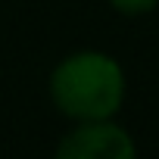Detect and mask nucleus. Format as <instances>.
Returning <instances> with one entry per match:
<instances>
[{"instance_id": "obj_3", "label": "nucleus", "mask_w": 159, "mask_h": 159, "mask_svg": "<svg viewBox=\"0 0 159 159\" xmlns=\"http://www.w3.org/2000/svg\"><path fill=\"white\" fill-rule=\"evenodd\" d=\"M106 3L122 16H143V13H153L159 7V0H106Z\"/></svg>"}, {"instance_id": "obj_2", "label": "nucleus", "mask_w": 159, "mask_h": 159, "mask_svg": "<svg viewBox=\"0 0 159 159\" xmlns=\"http://www.w3.org/2000/svg\"><path fill=\"white\" fill-rule=\"evenodd\" d=\"M53 159H137V147L134 137L112 119L75 122V128L59 140Z\"/></svg>"}, {"instance_id": "obj_1", "label": "nucleus", "mask_w": 159, "mask_h": 159, "mask_svg": "<svg viewBox=\"0 0 159 159\" xmlns=\"http://www.w3.org/2000/svg\"><path fill=\"white\" fill-rule=\"evenodd\" d=\"M125 88L119 59L100 50H78L50 72V100L72 122L116 119L125 103Z\"/></svg>"}]
</instances>
